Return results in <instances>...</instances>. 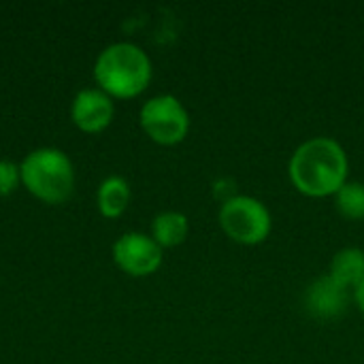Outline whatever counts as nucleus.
<instances>
[{
  "mask_svg": "<svg viewBox=\"0 0 364 364\" xmlns=\"http://www.w3.org/2000/svg\"><path fill=\"white\" fill-rule=\"evenodd\" d=\"M73 119L85 132H100L113 119V102L100 90H83L73 100Z\"/></svg>",
  "mask_w": 364,
  "mask_h": 364,
  "instance_id": "nucleus-8",
  "label": "nucleus"
},
{
  "mask_svg": "<svg viewBox=\"0 0 364 364\" xmlns=\"http://www.w3.org/2000/svg\"><path fill=\"white\" fill-rule=\"evenodd\" d=\"M190 222L179 211H164L151 224V239L160 247H177L188 239Z\"/></svg>",
  "mask_w": 364,
  "mask_h": 364,
  "instance_id": "nucleus-10",
  "label": "nucleus"
},
{
  "mask_svg": "<svg viewBox=\"0 0 364 364\" xmlns=\"http://www.w3.org/2000/svg\"><path fill=\"white\" fill-rule=\"evenodd\" d=\"M218 220L224 235L239 245H260L269 239L273 228V218L267 205L245 194H237L222 203Z\"/></svg>",
  "mask_w": 364,
  "mask_h": 364,
  "instance_id": "nucleus-4",
  "label": "nucleus"
},
{
  "mask_svg": "<svg viewBox=\"0 0 364 364\" xmlns=\"http://www.w3.org/2000/svg\"><path fill=\"white\" fill-rule=\"evenodd\" d=\"M328 275L346 290H356L364 282V250L343 247L331 260Z\"/></svg>",
  "mask_w": 364,
  "mask_h": 364,
  "instance_id": "nucleus-9",
  "label": "nucleus"
},
{
  "mask_svg": "<svg viewBox=\"0 0 364 364\" xmlns=\"http://www.w3.org/2000/svg\"><path fill=\"white\" fill-rule=\"evenodd\" d=\"M337 211L352 222L364 220V183L360 181H348L337 194H335Z\"/></svg>",
  "mask_w": 364,
  "mask_h": 364,
  "instance_id": "nucleus-12",
  "label": "nucleus"
},
{
  "mask_svg": "<svg viewBox=\"0 0 364 364\" xmlns=\"http://www.w3.org/2000/svg\"><path fill=\"white\" fill-rule=\"evenodd\" d=\"M130 203V186L122 177H109L98 190V209L105 218H117Z\"/></svg>",
  "mask_w": 364,
  "mask_h": 364,
  "instance_id": "nucleus-11",
  "label": "nucleus"
},
{
  "mask_svg": "<svg viewBox=\"0 0 364 364\" xmlns=\"http://www.w3.org/2000/svg\"><path fill=\"white\" fill-rule=\"evenodd\" d=\"M350 294L331 275L318 277L305 292V307L318 320H335L348 307Z\"/></svg>",
  "mask_w": 364,
  "mask_h": 364,
  "instance_id": "nucleus-7",
  "label": "nucleus"
},
{
  "mask_svg": "<svg viewBox=\"0 0 364 364\" xmlns=\"http://www.w3.org/2000/svg\"><path fill=\"white\" fill-rule=\"evenodd\" d=\"M113 258L122 271L134 277L151 275L162 264V247L143 232H128L113 245Z\"/></svg>",
  "mask_w": 364,
  "mask_h": 364,
  "instance_id": "nucleus-6",
  "label": "nucleus"
},
{
  "mask_svg": "<svg viewBox=\"0 0 364 364\" xmlns=\"http://www.w3.org/2000/svg\"><path fill=\"white\" fill-rule=\"evenodd\" d=\"M350 175V160L339 141L331 136H314L301 143L288 162L292 186L311 198L335 196Z\"/></svg>",
  "mask_w": 364,
  "mask_h": 364,
  "instance_id": "nucleus-1",
  "label": "nucleus"
},
{
  "mask_svg": "<svg viewBox=\"0 0 364 364\" xmlns=\"http://www.w3.org/2000/svg\"><path fill=\"white\" fill-rule=\"evenodd\" d=\"M19 179V168L13 162L0 160V196H6L15 190Z\"/></svg>",
  "mask_w": 364,
  "mask_h": 364,
  "instance_id": "nucleus-13",
  "label": "nucleus"
},
{
  "mask_svg": "<svg viewBox=\"0 0 364 364\" xmlns=\"http://www.w3.org/2000/svg\"><path fill=\"white\" fill-rule=\"evenodd\" d=\"M141 126L151 141L160 145H177L188 136L190 113L177 96H154L141 109Z\"/></svg>",
  "mask_w": 364,
  "mask_h": 364,
  "instance_id": "nucleus-5",
  "label": "nucleus"
},
{
  "mask_svg": "<svg viewBox=\"0 0 364 364\" xmlns=\"http://www.w3.org/2000/svg\"><path fill=\"white\" fill-rule=\"evenodd\" d=\"M26 188L45 203H62L70 196L75 173L73 164L60 149L45 147L32 151L19 166Z\"/></svg>",
  "mask_w": 364,
  "mask_h": 364,
  "instance_id": "nucleus-3",
  "label": "nucleus"
},
{
  "mask_svg": "<svg viewBox=\"0 0 364 364\" xmlns=\"http://www.w3.org/2000/svg\"><path fill=\"white\" fill-rule=\"evenodd\" d=\"M354 301H356V307L364 314V282L354 290Z\"/></svg>",
  "mask_w": 364,
  "mask_h": 364,
  "instance_id": "nucleus-14",
  "label": "nucleus"
},
{
  "mask_svg": "<svg viewBox=\"0 0 364 364\" xmlns=\"http://www.w3.org/2000/svg\"><path fill=\"white\" fill-rule=\"evenodd\" d=\"M94 77L105 94L132 98L149 85L151 62L141 47L132 43H115L98 55Z\"/></svg>",
  "mask_w": 364,
  "mask_h": 364,
  "instance_id": "nucleus-2",
  "label": "nucleus"
}]
</instances>
